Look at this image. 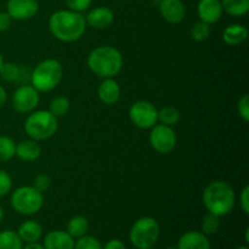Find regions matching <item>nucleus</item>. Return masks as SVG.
Returning <instances> with one entry per match:
<instances>
[{
  "label": "nucleus",
  "instance_id": "7",
  "mask_svg": "<svg viewBox=\"0 0 249 249\" xmlns=\"http://www.w3.org/2000/svg\"><path fill=\"white\" fill-rule=\"evenodd\" d=\"M11 207L22 215H33L38 213L44 204V196L33 186H21L11 195Z\"/></svg>",
  "mask_w": 249,
  "mask_h": 249
},
{
  "label": "nucleus",
  "instance_id": "30",
  "mask_svg": "<svg viewBox=\"0 0 249 249\" xmlns=\"http://www.w3.org/2000/svg\"><path fill=\"white\" fill-rule=\"evenodd\" d=\"M74 249H102V246L97 238L84 235L74 243Z\"/></svg>",
  "mask_w": 249,
  "mask_h": 249
},
{
  "label": "nucleus",
  "instance_id": "28",
  "mask_svg": "<svg viewBox=\"0 0 249 249\" xmlns=\"http://www.w3.org/2000/svg\"><path fill=\"white\" fill-rule=\"evenodd\" d=\"M219 228H220V216L215 215L213 213L207 214L202 221V230H203L204 235H214L218 232Z\"/></svg>",
  "mask_w": 249,
  "mask_h": 249
},
{
  "label": "nucleus",
  "instance_id": "15",
  "mask_svg": "<svg viewBox=\"0 0 249 249\" xmlns=\"http://www.w3.org/2000/svg\"><path fill=\"white\" fill-rule=\"evenodd\" d=\"M44 249H74V238L67 231H50L44 238Z\"/></svg>",
  "mask_w": 249,
  "mask_h": 249
},
{
  "label": "nucleus",
  "instance_id": "33",
  "mask_svg": "<svg viewBox=\"0 0 249 249\" xmlns=\"http://www.w3.org/2000/svg\"><path fill=\"white\" fill-rule=\"evenodd\" d=\"M66 5L68 6V9L72 10V11L75 12H84L87 11L88 9L91 5L92 0H65Z\"/></svg>",
  "mask_w": 249,
  "mask_h": 249
},
{
  "label": "nucleus",
  "instance_id": "23",
  "mask_svg": "<svg viewBox=\"0 0 249 249\" xmlns=\"http://www.w3.org/2000/svg\"><path fill=\"white\" fill-rule=\"evenodd\" d=\"M180 118H181V114H180L179 109L175 108V107L165 106L158 109V121L163 125H177L180 122Z\"/></svg>",
  "mask_w": 249,
  "mask_h": 249
},
{
  "label": "nucleus",
  "instance_id": "4",
  "mask_svg": "<svg viewBox=\"0 0 249 249\" xmlns=\"http://www.w3.org/2000/svg\"><path fill=\"white\" fill-rule=\"evenodd\" d=\"M63 77V67L60 61L46 58L36 66L31 74V85L39 92L55 89Z\"/></svg>",
  "mask_w": 249,
  "mask_h": 249
},
{
  "label": "nucleus",
  "instance_id": "11",
  "mask_svg": "<svg viewBox=\"0 0 249 249\" xmlns=\"http://www.w3.org/2000/svg\"><path fill=\"white\" fill-rule=\"evenodd\" d=\"M39 4L36 0H9L6 4V12L12 19L24 21L38 14Z\"/></svg>",
  "mask_w": 249,
  "mask_h": 249
},
{
  "label": "nucleus",
  "instance_id": "17",
  "mask_svg": "<svg viewBox=\"0 0 249 249\" xmlns=\"http://www.w3.org/2000/svg\"><path fill=\"white\" fill-rule=\"evenodd\" d=\"M178 249H211V241L204 233L198 231H189L180 237Z\"/></svg>",
  "mask_w": 249,
  "mask_h": 249
},
{
  "label": "nucleus",
  "instance_id": "40",
  "mask_svg": "<svg viewBox=\"0 0 249 249\" xmlns=\"http://www.w3.org/2000/svg\"><path fill=\"white\" fill-rule=\"evenodd\" d=\"M2 219H4V209H2L1 206H0V223L2 221Z\"/></svg>",
  "mask_w": 249,
  "mask_h": 249
},
{
  "label": "nucleus",
  "instance_id": "9",
  "mask_svg": "<svg viewBox=\"0 0 249 249\" xmlns=\"http://www.w3.org/2000/svg\"><path fill=\"white\" fill-rule=\"evenodd\" d=\"M150 143L155 151L162 155H168L177 146V135L172 126L156 124L151 128Z\"/></svg>",
  "mask_w": 249,
  "mask_h": 249
},
{
  "label": "nucleus",
  "instance_id": "25",
  "mask_svg": "<svg viewBox=\"0 0 249 249\" xmlns=\"http://www.w3.org/2000/svg\"><path fill=\"white\" fill-rule=\"evenodd\" d=\"M16 153V142L10 136L0 135V162L12 160Z\"/></svg>",
  "mask_w": 249,
  "mask_h": 249
},
{
  "label": "nucleus",
  "instance_id": "31",
  "mask_svg": "<svg viewBox=\"0 0 249 249\" xmlns=\"http://www.w3.org/2000/svg\"><path fill=\"white\" fill-rule=\"evenodd\" d=\"M12 189V179L5 170H0V198L6 196Z\"/></svg>",
  "mask_w": 249,
  "mask_h": 249
},
{
  "label": "nucleus",
  "instance_id": "29",
  "mask_svg": "<svg viewBox=\"0 0 249 249\" xmlns=\"http://www.w3.org/2000/svg\"><path fill=\"white\" fill-rule=\"evenodd\" d=\"M209 34H211V24L206 23V22L198 21L194 24L191 29V36L194 40L196 41H204L208 39Z\"/></svg>",
  "mask_w": 249,
  "mask_h": 249
},
{
  "label": "nucleus",
  "instance_id": "32",
  "mask_svg": "<svg viewBox=\"0 0 249 249\" xmlns=\"http://www.w3.org/2000/svg\"><path fill=\"white\" fill-rule=\"evenodd\" d=\"M51 186V178L48 174H39L38 177H36L33 182L34 189L38 190L39 192L44 194L45 191H48Z\"/></svg>",
  "mask_w": 249,
  "mask_h": 249
},
{
  "label": "nucleus",
  "instance_id": "43",
  "mask_svg": "<svg viewBox=\"0 0 249 249\" xmlns=\"http://www.w3.org/2000/svg\"><path fill=\"white\" fill-rule=\"evenodd\" d=\"M236 249H248L247 247H238V248H236Z\"/></svg>",
  "mask_w": 249,
  "mask_h": 249
},
{
  "label": "nucleus",
  "instance_id": "1",
  "mask_svg": "<svg viewBox=\"0 0 249 249\" xmlns=\"http://www.w3.org/2000/svg\"><path fill=\"white\" fill-rule=\"evenodd\" d=\"M51 34L63 43L79 40L87 29V21L80 12L72 10H58L49 18Z\"/></svg>",
  "mask_w": 249,
  "mask_h": 249
},
{
  "label": "nucleus",
  "instance_id": "24",
  "mask_svg": "<svg viewBox=\"0 0 249 249\" xmlns=\"http://www.w3.org/2000/svg\"><path fill=\"white\" fill-rule=\"evenodd\" d=\"M0 249H22V241L16 231L5 230L0 232Z\"/></svg>",
  "mask_w": 249,
  "mask_h": 249
},
{
  "label": "nucleus",
  "instance_id": "6",
  "mask_svg": "<svg viewBox=\"0 0 249 249\" xmlns=\"http://www.w3.org/2000/svg\"><path fill=\"white\" fill-rule=\"evenodd\" d=\"M160 233V228L158 221L151 216H143L138 219L131 226L129 237L134 247L138 249H151L157 243Z\"/></svg>",
  "mask_w": 249,
  "mask_h": 249
},
{
  "label": "nucleus",
  "instance_id": "19",
  "mask_svg": "<svg viewBox=\"0 0 249 249\" xmlns=\"http://www.w3.org/2000/svg\"><path fill=\"white\" fill-rule=\"evenodd\" d=\"M17 235L19 236L22 242H38L41 236H43V228L36 220H27L19 225L18 230H17Z\"/></svg>",
  "mask_w": 249,
  "mask_h": 249
},
{
  "label": "nucleus",
  "instance_id": "34",
  "mask_svg": "<svg viewBox=\"0 0 249 249\" xmlns=\"http://www.w3.org/2000/svg\"><path fill=\"white\" fill-rule=\"evenodd\" d=\"M237 111L243 121L249 122V96L247 94L242 95V97L238 100Z\"/></svg>",
  "mask_w": 249,
  "mask_h": 249
},
{
  "label": "nucleus",
  "instance_id": "39",
  "mask_svg": "<svg viewBox=\"0 0 249 249\" xmlns=\"http://www.w3.org/2000/svg\"><path fill=\"white\" fill-rule=\"evenodd\" d=\"M23 249H44V247L41 245H39L38 242H34V243H28Z\"/></svg>",
  "mask_w": 249,
  "mask_h": 249
},
{
  "label": "nucleus",
  "instance_id": "12",
  "mask_svg": "<svg viewBox=\"0 0 249 249\" xmlns=\"http://www.w3.org/2000/svg\"><path fill=\"white\" fill-rule=\"evenodd\" d=\"M223 6L220 0H199L197 5V14L199 21L208 24L216 23L223 16Z\"/></svg>",
  "mask_w": 249,
  "mask_h": 249
},
{
  "label": "nucleus",
  "instance_id": "35",
  "mask_svg": "<svg viewBox=\"0 0 249 249\" xmlns=\"http://www.w3.org/2000/svg\"><path fill=\"white\" fill-rule=\"evenodd\" d=\"M240 204L243 213L249 214V186H245L241 191Z\"/></svg>",
  "mask_w": 249,
  "mask_h": 249
},
{
  "label": "nucleus",
  "instance_id": "36",
  "mask_svg": "<svg viewBox=\"0 0 249 249\" xmlns=\"http://www.w3.org/2000/svg\"><path fill=\"white\" fill-rule=\"evenodd\" d=\"M12 18L6 11H0V33L6 32L11 27Z\"/></svg>",
  "mask_w": 249,
  "mask_h": 249
},
{
  "label": "nucleus",
  "instance_id": "37",
  "mask_svg": "<svg viewBox=\"0 0 249 249\" xmlns=\"http://www.w3.org/2000/svg\"><path fill=\"white\" fill-rule=\"evenodd\" d=\"M102 249H126L124 243L119 240H111L106 243L105 248Z\"/></svg>",
  "mask_w": 249,
  "mask_h": 249
},
{
  "label": "nucleus",
  "instance_id": "41",
  "mask_svg": "<svg viewBox=\"0 0 249 249\" xmlns=\"http://www.w3.org/2000/svg\"><path fill=\"white\" fill-rule=\"evenodd\" d=\"M246 242H249V229H246Z\"/></svg>",
  "mask_w": 249,
  "mask_h": 249
},
{
  "label": "nucleus",
  "instance_id": "44",
  "mask_svg": "<svg viewBox=\"0 0 249 249\" xmlns=\"http://www.w3.org/2000/svg\"><path fill=\"white\" fill-rule=\"evenodd\" d=\"M165 249H178V248H175V247H168V248H165Z\"/></svg>",
  "mask_w": 249,
  "mask_h": 249
},
{
  "label": "nucleus",
  "instance_id": "3",
  "mask_svg": "<svg viewBox=\"0 0 249 249\" xmlns=\"http://www.w3.org/2000/svg\"><path fill=\"white\" fill-rule=\"evenodd\" d=\"M203 203L209 213L218 216L228 215L235 207L236 195L232 187L223 180H215L207 185L203 191Z\"/></svg>",
  "mask_w": 249,
  "mask_h": 249
},
{
  "label": "nucleus",
  "instance_id": "45",
  "mask_svg": "<svg viewBox=\"0 0 249 249\" xmlns=\"http://www.w3.org/2000/svg\"><path fill=\"white\" fill-rule=\"evenodd\" d=\"M153 1H160V0H153Z\"/></svg>",
  "mask_w": 249,
  "mask_h": 249
},
{
  "label": "nucleus",
  "instance_id": "20",
  "mask_svg": "<svg viewBox=\"0 0 249 249\" xmlns=\"http://www.w3.org/2000/svg\"><path fill=\"white\" fill-rule=\"evenodd\" d=\"M248 38L247 27L242 24H231L228 26L223 32V40L228 45H240Z\"/></svg>",
  "mask_w": 249,
  "mask_h": 249
},
{
  "label": "nucleus",
  "instance_id": "10",
  "mask_svg": "<svg viewBox=\"0 0 249 249\" xmlns=\"http://www.w3.org/2000/svg\"><path fill=\"white\" fill-rule=\"evenodd\" d=\"M39 91L32 85H21L12 95V107L18 113H31L38 107Z\"/></svg>",
  "mask_w": 249,
  "mask_h": 249
},
{
  "label": "nucleus",
  "instance_id": "21",
  "mask_svg": "<svg viewBox=\"0 0 249 249\" xmlns=\"http://www.w3.org/2000/svg\"><path fill=\"white\" fill-rule=\"evenodd\" d=\"M223 11L233 17L245 16L249 11V0H220Z\"/></svg>",
  "mask_w": 249,
  "mask_h": 249
},
{
  "label": "nucleus",
  "instance_id": "18",
  "mask_svg": "<svg viewBox=\"0 0 249 249\" xmlns=\"http://www.w3.org/2000/svg\"><path fill=\"white\" fill-rule=\"evenodd\" d=\"M41 155V148L38 141L36 140H23L16 145V153L15 156L18 157L23 162H34Z\"/></svg>",
  "mask_w": 249,
  "mask_h": 249
},
{
  "label": "nucleus",
  "instance_id": "8",
  "mask_svg": "<svg viewBox=\"0 0 249 249\" xmlns=\"http://www.w3.org/2000/svg\"><path fill=\"white\" fill-rule=\"evenodd\" d=\"M129 117L138 128L151 129L158 122V109L150 101L139 100L131 105L129 109Z\"/></svg>",
  "mask_w": 249,
  "mask_h": 249
},
{
  "label": "nucleus",
  "instance_id": "38",
  "mask_svg": "<svg viewBox=\"0 0 249 249\" xmlns=\"http://www.w3.org/2000/svg\"><path fill=\"white\" fill-rule=\"evenodd\" d=\"M6 99H7L6 90H5L4 88L0 85V108H1V107L5 105V102H6Z\"/></svg>",
  "mask_w": 249,
  "mask_h": 249
},
{
  "label": "nucleus",
  "instance_id": "27",
  "mask_svg": "<svg viewBox=\"0 0 249 249\" xmlns=\"http://www.w3.org/2000/svg\"><path fill=\"white\" fill-rule=\"evenodd\" d=\"M0 75L6 82H17L21 77V68L17 65L11 62L2 63L1 68H0Z\"/></svg>",
  "mask_w": 249,
  "mask_h": 249
},
{
  "label": "nucleus",
  "instance_id": "26",
  "mask_svg": "<svg viewBox=\"0 0 249 249\" xmlns=\"http://www.w3.org/2000/svg\"><path fill=\"white\" fill-rule=\"evenodd\" d=\"M70 100L65 96H58L55 97V99L51 101L50 108H49V112L51 114L58 118V117H63L67 114L68 109H70Z\"/></svg>",
  "mask_w": 249,
  "mask_h": 249
},
{
  "label": "nucleus",
  "instance_id": "42",
  "mask_svg": "<svg viewBox=\"0 0 249 249\" xmlns=\"http://www.w3.org/2000/svg\"><path fill=\"white\" fill-rule=\"evenodd\" d=\"M2 63H4V58H2V55H1V53H0V68H1Z\"/></svg>",
  "mask_w": 249,
  "mask_h": 249
},
{
  "label": "nucleus",
  "instance_id": "2",
  "mask_svg": "<svg viewBox=\"0 0 249 249\" xmlns=\"http://www.w3.org/2000/svg\"><path fill=\"white\" fill-rule=\"evenodd\" d=\"M88 67L101 78H113L123 68V56L118 49L111 45H101L90 51Z\"/></svg>",
  "mask_w": 249,
  "mask_h": 249
},
{
  "label": "nucleus",
  "instance_id": "22",
  "mask_svg": "<svg viewBox=\"0 0 249 249\" xmlns=\"http://www.w3.org/2000/svg\"><path fill=\"white\" fill-rule=\"evenodd\" d=\"M88 229H89V221L87 218L82 215L73 216L67 225V232L73 238H79L82 236L87 235Z\"/></svg>",
  "mask_w": 249,
  "mask_h": 249
},
{
  "label": "nucleus",
  "instance_id": "16",
  "mask_svg": "<svg viewBox=\"0 0 249 249\" xmlns=\"http://www.w3.org/2000/svg\"><path fill=\"white\" fill-rule=\"evenodd\" d=\"M121 87L113 78H105L100 84L97 95L105 105H114L121 97Z\"/></svg>",
  "mask_w": 249,
  "mask_h": 249
},
{
  "label": "nucleus",
  "instance_id": "13",
  "mask_svg": "<svg viewBox=\"0 0 249 249\" xmlns=\"http://www.w3.org/2000/svg\"><path fill=\"white\" fill-rule=\"evenodd\" d=\"M160 12L165 21L177 24L184 19L186 9L181 0H160Z\"/></svg>",
  "mask_w": 249,
  "mask_h": 249
},
{
  "label": "nucleus",
  "instance_id": "5",
  "mask_svg": "<svg viewBox=\"0 0 249 249\" xmlns=\"http://www.w3.org/2000/svg\"><path fill=\"white\" fill-rule=\"evenodd\" d=\"M58 129V122L49 111H33L24 123L26 134L36 141L48 140L53 138Z\"/></svg>",
  "mask_w": 249,
  "mask_h": 249
},
{
  "label": "nucleus",
  "instance_id": "14",
  "mask_svg": "<svg viewBox=\"0 0 249 249\" xmlns=\"http://www.w3.org/2000/svg\"><path fill=\"white\" fill-rule=\"evenodd\" d=\"M85 21L95 29H106L114 22V14L109 7L99 6L89 11L85 16Z\"/></svg>",
  "mask_w": 249,
  "mask_h": 249
}]
</instances>
